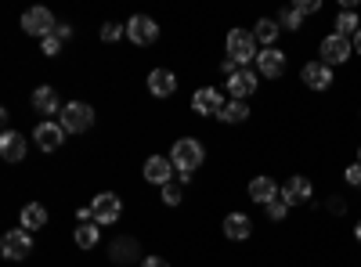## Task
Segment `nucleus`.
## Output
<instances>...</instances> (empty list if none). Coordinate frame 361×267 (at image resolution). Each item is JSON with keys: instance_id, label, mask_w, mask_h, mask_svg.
Returning a JSON list of instances; mask_svg holds the SVG:
<instances>
[{"instance_id": "1", "label": "nucleus", "mask_w": 361, "mask_h": 267, "mask_svg": "<svg viewBox=\"0 0 361 267\" xmlns=\"http://www.w3.org/2000/svg\"><path fill=\"white\" fill-rule=\"evenodd\" d=\"M170 163L177 166V181H180V185H188V181H192V173L206 163V148H202V141H195V137H180V141L170 148Z\"/></svg>"}, {"instance_id": "2", "label": "nucleus", "mask_w": 361, "mask_h": 267, "mask_svg": "<svg viewBox=\"0 0 361 267\" xmlns=\"http://www.w3.org/2000/svg\"><path fill=\"white\" fill-rule=\"evenodd\" d=\"M257 37L250 29H231L228 33V58L238 66V69H250V62H257Z\"/></svg>"}, {"instance_id": "3", "label": "nucleus", "mask_w": 361, "mask_h": 267, "mask_svg": "<svg viewBox=\"0 0 361 267\" xmlns=\"http://www.w3.org/2000/svg\"><path fill=\"white\" fill-rule=\"evenodd\" d=\"M58 123H62L66 134H83V130L94 127V108L83 105V101H69L62 108V116H58Z\"/></svg>"}, {"instance_id": "4", "label": "nucleus", "mask_w": 361, "mask_h": 267, "mask_svg": "<svg viewBox=\"0 0 361 267\" xmlns=\"http://www.w3.org/2000/svg\"><path fill=\"white\" fill-rule=\"evenodd\" d=\"M22 29L29 37H40V40H47L54 29H58V22H54V15L47 11V8H29L25 15H22Z\"/></svg>"}, {"instance_id": "5", "label": "nucleus", "mask_w": 361, "mask_h": 267, "mask_svg": "<svg viewBox=\"0 0 361 267\" xmlns=\"http://www.w3.org/2000/svg\"><path fill=\"white\" fill-rule=\"evenodd\" d=\"M318 54H322V62L329 66V69H333V66H343L347 62V58L354 54V44L347 40V37H325L322 44H318Z\"/></svg>"}, {"instance_id": "6", "label": "nucleus", "mask_w": 361, "mask_h": 267, "mask_svg": "<svg viewBox=\"0 0 361 267\" xmlns=\"http://www.w3.org/2000/svg\"><path fill=\"white\" fill-rule=\"evenodd\" d=\"M90 213H94V224L109 228V224L119 221V213H123V202H119V195H112V192H102V195H94V202H90Z\"/></svg>"}, {"instance_id": "7", "label": "nucleus", "mask_w": 361, "mask_h": 267, "mask_svg": "<svg viewBox=\"0 0 361 267\" xmlns=\"http://www.w3.org/2000/svg\"><path fill=\"white\" fill-rule=\"evenodd\" d=\"M0 253L4 260H25L33 253V239H29V231L18 228V231H4V239H0Z\"/></svg>"}, {"instance_id": "8", "label": "nucleus", "mask_w": 361, "mask_h": 267, "mask_svg": "<svg viewBox=\"0 0 361 267\" xmlns=\"http://www.w3.org/2000/svg\"><path fill=\"white\" fill-rule=\"evenodd\" d=\"M127 37H130L137 47H148V44L159 40V25H156V18H148V15H134V18L127 22Z\"/></svg>"}, {"instance_id": "9", "label": "nucleus", "mask_w": 361, "mask_h": 267, "mask_svg": "<svg viewBox=\"0 0 361 267\" xmlns=\"http://www.w3.org/2000/svg\"><path fill=\"white\" fill-rule=\"evenodd\" d=\"M173 170L177 166L170 163V156H148L145 159V181L166 188V185H173Z\"/></svg>"}, {"instance_id": "10", "label": "nucleus", "mask_w": 361, "mask_h": 267, "mask_svg": "<svg viewBox=\"0 0 361 267\" xmlns=\"http://www.w3.org/2000/svg\"><path fill=\"white\" fill-rule=\"evenodd\" d=\"M192 108H195V116H217L221 120L224 94L217 91V87H202V91H195V98H192Z\"/></svg>"}, {"instance_id": "11", "label": "nucleus", "mask_w": 361, "mask_h": 267, "mask_svg": "<svg viewBox=\"0 0 361 267\" xmlns=\"http://www.w3.org/2000/svg\"><path fill=\"white\" fill-rule=\"evenodd\" d=\"M257 73L267 76V80H279V76L286 73V54H282L279 47H264V51L257 54Z\"/></svg>"}, {"instance_id": "12", "label": "nucleus", "mask_w": 361, "mask_h": 267, "mask_svg": "<svg viewBox=\"0 0 361 267\" xmlns=\"http://www.w3.org/2000/svg\"><path fill=\"white\" fill-rule=\"evenodd\" d=\"M257 80H260V73H253V69H238L235 76H228V94H231L235 101H246V98L257 91Z\"/></svg>"}, {"instance_id": "13", "label": "nucleus", "mask_w": 361, "mask_h": 267, "mask_svg": "<svg viewBox=\"0 0 361 267\" xmlns=\"http://www.w3.org/2000/svg\"><path fill=\"white\" fill-rule=\"evenodd\" d=\"M33 141L44 148V152H54V148H62V141H66V130H62V123L44 120V123H37V130H33Z\"/></svg>"}, {"instance_id": "14", "label": "nucleus", "mask_w": 361, "mask_h": 267, "mask_svg": "<svg viewBox=\"0 0 361 267\" xmlns=\"http://www.w3.org/2000/svg\"><path fill=\"white\" fill-rule=\"evenodd\" d=\"M300 80H304L311 91H329V87H333V69H329L325 62H307L304 73H300Z\"/></svg>"}, {"instance_id": "15", "label": "nucleus", "mask_w": 361, "mask_h": 267, "mask_svg": "<svg viewBox=\"0 0 361 267\" xmlns=\"http://www.w3.org/2000/svg\"><path fill=\"white\" fill-rule=\"evenodd\" d=\"M250 235H253V221H250L246 213H228V217H224V239L246 242Z\"/></svg>"}, {"instance_id": "16", "label": "nucleus", "mask_w": 361, "mask_h": 267, "mask_svg": "<svg viewBox=\"0 0 361 267\" xmlns=\"http://www.w3.org/2000/svg\"><path fill=\"white\" fill-rule=\"evenodd\" d=\"M33 108L40 112V116H62V101H58V91L54 87H37L33 91Z\"/></svg>"}, {"instance_id": "17", "label": "nucleus", "mask_w": 361, "mask_h": 267, "mask_svg": "<svg viewBox=\"0 0 361 267\" xmlns=\"http://www.w3.org/2000/svg\"><path fill=\"white\" fill-rule=\"evenodd\" d=\"M311 195H314V185L307 181V177H289L286 181V188H282V199L293 206V202H311Z\"/></svg>"}, {"instance_id": "18", "label": "nucleus", "mask_w": 361, "mask_h": 267, "mask_svg": "<svg viewBox=\"0 0 361 267\" xmlns=\"http://www.w3.org/2000/svg\"><path fill=\"white\" fill-rule=\"evenodd\" d=\"M148 91H152L156 98H170L177 91V76L170 69H152L148 73Z\"/></svg>"}, {"instance_id": "19", "label": "nucleus", "mask_w": 361, "mask_h": 267, "mask_svg": "<svg viewBox=\"0 0 361 267\" xmlns=\"http://www.w3.org/2000/svg\"><path fill=\"white\" fill-rule=\"evenodd\" d=\"M0 156H4L8 163H22L25 159V137L15 134V130H4L0 134Z\"/></svg>"}, {"instance_id": "20", "label": "nucleus", "mask_w": 361, "mask_h": 267, "mask_svg": "<svg viewBox=\"0 0 361 267\" xmlns=\"http://www.w3.org/2000/svg\"><path fill=\"white\" fill-rule=\"evenodd\" d=\"M47 224V210L40 202H25L22 206V213H18V228H25V231H40Z\"/></svg>"}, {"instance_id": "21", "label": "nucleus", "mask_w": 361, "mask_h": 267, "mask_svg": "<svg viewBox=\"0 0 361 267\" xmlns=\"http://www.w3.org/2000/svg\"><path fill=\"white\" fill-rule=\"evenodd\" d=\"M279 192H282V188L271 181V177H253V181H250V199L260 202V206H267L271 199H279Z\"/></svg>"}, {"instance_id": "22", "label": "nucleus", "mask_w": 361, "mask_h": 267, "mask_svg": "<svg viewBox=\"0 0 361 267\" xmlns=\"http://www.w3.org/2000/svg\"><path fill=\"white\" fill-rule=\"evenodd\" d=\"M279 33H282L279 18H260V22L253 25V37H257V44H264V47H275Z\"/></svg>"}, {"instance_id": "23", "label": "nucleus", "mask_w": 361, "mask_h": 267, "mask_svg": "<svg viewBox=\"0 0 361 267\" xmlns=\"http://www.w3.org/2000/svg\"><path fill=\"white\" fill-rule=\"evenodd\" d=\"M98 228H102V224H94V221L76 224V246H80V249H94V246H98V235H102Z\"/></svg>"}, {"instance_id": "24", "label": "nucleus", "mask_w": 361, "mask_h": 267, "mask_svg": "<svg viewBox=\"0 0 361 267\" xmlns=\"http://www.w3.org/2000/svg\"><path fill=\"white\" fill-rule=\"evenodd\" d=\"M361 29V22H357V11H347V8H340V15H336V37H354Z\"/></svg>"}, {"instance_id": "25", "label": "nucleus", "mask_w": 361, "mask_h": 267, "mask_svg": "<svg viewBox=\"0 0 361 267\" xmlns=\"http://www.w3.org/2000/svg\"><path fill=\"white\" fill-rule=\"evenodd\" d=\"M246 116H250V105L246 101H228L224 112H221V120L224 123H246Z\"/></svg>"}, {"instance_id": "26", "label": "nucleus", "mask_w": 361, "mask_h": 267, "mask_svg": "<svg viewBox=\"0 0 361 267\" xmlns=\"http://www.w3.org/2000/svg\"><path fill=\"white\" fill-rule=\"evenodd\" d=\"M112 260H119V263H130V260H137V246H134L130 239L116 242V246H112Z\"/></svg>"}, {"instance_id": "27", "label": "nucleus", "mask_w": 361, "mask_h": 267, "mask_svg": "<svg viewBox=\"0 0 361 267\" xmlns=\"http://www.w3.org/2000/svg\"><path fill=\"white\" fill-rule=\"evenodd\" d=\"M264 210H267V217H271V221H286L289 202H286V199H282V192H279V199H271V202L264 206Z\"/></svg>"}, {"instance_id": "28", "label": "nucleus", "mask_w": 361, "mask_h": 267, "mask_svg": "<svg viewBox=\"0 0 361 267\" xmlns=\"http://www.w3.org/2000/svg\"><path fill=\"white\" fill-rule=\"evenodd\" d=\"M119 37H127V25H119V22H105L102 25V40L105 44H116Z\"/></svg>"}, {"instance_id": "29", "label": "nucleus", "mask_w": 361, "mask_h": 267, "mask_svg": "<svg viewBox=\"0 0 361 267\" xmlns=\"http://www.w3.org/2000/svg\"><path fill=\"white\" fill-rule=\"evenodd\" d=\"M279 25H282V29H300V25H304V15H300L296 8H286V11L279 15Z\"/></svg>"}, {"instance_id": "30", "label": "nucleus", "mask_w": 361, "mask_h": 267, "mask_svg": "<svg viewBox=\"0 0 361 267\" xmlns=\"http://www.w3.org/2000/svg\"><path fill=\"white\" fill-rule=\"evenodd\" d=\"M180 199H185L180 185H166V188H163V202H166V206H180Z\"/></svg>"}, {"instance_id": "31", "label": "nucleus", "mask_w": 361, "mask_h": 267, "mask_svg": "<svg viewBox=\"0 0 361 267\" xmlns=\"http://www.w3.org/2000/svg\"><path fill=\"white\" fill-rule=\"evenodd\" d=\"M343 177H347V185H350V188H361V163L347 166V170H343Z\"/></svg>"}, {"instance_id": "32", "label": "nucleus", "mask_w": 361, "mask_h": 267, "mask_svg": "<svg viewBox=\"0 0 361 267\" xmlns=\"http://www.w3.org/2000/svg\"><path fill=\"white\" fill-rule=\"evenodd\" d=\"M40 47H44V54H47V58H54V54H58V51H62V40H58V37H54V33H51V37H47V40H40Z\"/></svg>"}, {"instance_id": "33", "label": "nucleus", "mask_w": 361, "mask_h": 267, "mask_svg": "<svg viewBox=\"0 0 361 267\" xmlns=\"http://www.w3.org/2000/svg\"><path fill=\"white\" fill-rule=\"evenodd\" d=\"M300 15H314L318 8H322V0H296V4H293Z\"/></svg>"}, {"instance_id": "34", "label": "nucleus", "mask_w": 361, "mask_h": 267, "mask_svg": "<svg viewBox=\"0 0 361 267\" xmlns=\"http://www.w3.org/2000/svg\"><path fill=\"white\" fill-rule=\"evenodd\" d=\"M329 213H340V217H343V213H347V202H343L340 195H333V199H329Z\"/></svg>"}, {"instance_id": "35", "label": "nucleus", "mask_w": 361, "mask_h": 267, "mask_svg": "<svg viewBox=\"0 0 361 267\" xmlns=\"http://www.w3.org/2000/svg\"><path fill=\"white\" fill-rule=\"evenodd\" d=\"M54 37H58V40L66 44V40L73 37V25H66V22H58V29H54Z\"/></svg>"}, {"instance_id": "36", "label": "nucleus", "mask_w": 361, "mask_h": 267, "mask_svg": "<svg viewBox=\"0 0 361 267\" xmlns=\"http://www.w3.org/2000/svg\"><path fill=\"white\" fill-rule=\"evenodd\" d=\"M141 267H170V263H166L163 256H145V260H141Z\"/></svg>"}, {"instance_id": "37", "label": "nucleus", "mask_w": 361, "mask_h": 267, "mask_svg": "<svg viewBox=\"0 0 361 267\" xmlns=\"http://www.w3.org/2000/svg\"><path fill=\"white\" fill-rule=\"evenodd\" d=\"M350 44H354V51H357V54H361V29H357V33H354V37H350Z\"/></svg>"}, {"instance_id": "38", "label": "nucleus", "mask_w": 361, "mask_h": 267, "mask_svg": "<svg viewBox=\"0 0 361 267\" xmlns=\"http://www.w3.org/2000/svg\"><path fill=\"white\" fill-rule=\"evenodd\" d=\"M354 239H357V242H361V221H357V224H354Z\"/></svg>"}, {"instance_id": "39", "label": "nucleus", "mask_w": 361, "mask_h": 267, "mask_svg": "<svg viewBox=\"0 0 361 267\" xmlns=\"http://www.w3.org/2000/svg\"><path fill=\"white\" fill-rule=\"evenodd\" d=\"M357 163H361V148H357Z\"/></svg>"}]
</instances>
